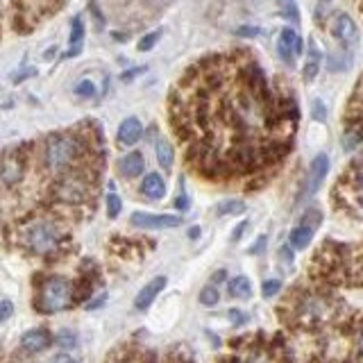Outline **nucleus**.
Segmentation results:
<instances>
[{
    "label": "nucleus",
    "mask_w": 363,
    "mask_h": 363,
    "mask_svg": "<svg viewBox=\"0 0 363 363\" xmlns=\"http://www.w3.org/2000/svg\"><path fill=\"white\" fill-rule=\"evenodd\" d=\"M293 89L275 82L250 50L202 57L170 91V123L198 170L247 173L291 150L298 130Z\"/></svg>",
    "instance_id": "nucleus-1"
},
{
    "label": "nucleus",
    "mask_w": 363,
    "mask_h": 363,
    "mask_svg": "<svg viewBox=\"0 0 363 363\" xmlns=\"http://www.w3.org/2000/svg\"><path fill=\"white\" fill-rule=\"evenodd\" d=\"M86 152V143L79 134H50L43 145V162L52 173H64Z\"/></svg>",
    "instance_id": "nucleus-2"
},
{
    "label": "nucleus",
    "mask_w": 363,
    "mask_h": 363,
    "mask_svg": "<svg viewBox=\"0 0 363 363\" xmlns=\"http://www.w3.org/2000/svg\"><path fill=\"white\" fill-rule=\"evenodd\" d=\"M64 7V0H14V11H11V23L21 32H30L37 28L43 18L55 14Z\"/></svg>",
    "instance_id": "nucleus-3"
},
{
    "label": "nucleus",
    "mask_w": 363,
    "mask_h": 363,
    "mask_svg": "<svg viewBox=\"0 0 363 363\" xmlns=\"http://www.w3.org/2000/svg\"><path fill=\"white\" fill-rule=\"evenodd\" d=\"M71 298H73L71 281L64 277H50L41 289L39 306L45 313H57V311H64L66 306L71 304Z\"/></svg>",
    "instance_id": "nucleus-4"
},
{
    "label": "nucleus",
    "mask_w": 363,
    "mask_h": 363,
    "mask_svg": "<svg viewBox=\"0 0 363 363\" xmlns=\"http://www.w3.org/2000/svg\"><path fill=\"white\" fill-rule=\"evenodd\" d=\"M62 241V230L55 223H32L26 230V243L30 245V250L39 255L52 252V250L60 245Z\"/></svg>",
    "instance_id": "nucleus-5"
},
{
    "label": "nucleus",
    "mask_w": 363,
    "mask_h": 363,
    "mask_svg": "<svg viewBox=\"0 0 363 363\" xmlns=\"http://www.w3.org/2000/svg\"><path fill=\"white\" fill-rule=\"evenodd\" d=\"M55 193H57V198H60L62 202L79 204V202L86 200L89 186H86V182L79 175H66V177H62L60 182H57Z\"/></svg>",
    "instance_id": "nucleus-6"
},
{
    "label": "nucleus",
    "mask_w": 363,
    "mask_h": 363,
    "mask_svg": "<svg viewBox=\"0 0 363 363\" xmlns=\"http://www.w3.org/2000/svg\"><path fill=\"white\" fill-rule=\"evenodd\" d=\"M130 223L134 227H141V230H173V227L182 225L179 216H170V213H145V211H134L130 216Z\"/></svg>",
    "instance_id": "nucleus-7"
},
{
    "label": "nucleus",
    "mask_w": 363,
    "mask_h": 363,
    "mask_svg": "<svg viewBox=\"0 0 363 363\" xmlns=\"http://www.w3.org/2000/svg\"><path fill=\"white\" fill-rule=\"evenodd\" d=\"M277 52H279V57L284 62L293 66L295 57L302 55V39L291 28H284L281 34H279V41H277Z\"/></svg>",
    "instance_id": "nucleus-8"
},
{
    "label": "nucleus",
    "mask_w": 363,
    "mask_h": 363,
    "mask_svg": "<svg viewBox=\"0 0 363 363\" xmlns=\"http://www.w3.org/2000/svg\"><path fill=\"white\" fill-rule=\"evenodd\" d=\"M327 173H329V157L318 155L311 162V168H309V179H306V186H304L306 196H313V193L323 186Z\"/></svg>",
    "instance_id": "nucleus-9"
},
{
    "label": "nucleus",
    "mask_w": 363,
    "mask_h": 363,
    "mask_svg": "<svg viewBox=\"0 0 363 363\" xmlns=\"http://www.w3.org/2000/svg\"><path fill=\"white\" fill-rule=\"evenodd\" d=\"M52 343V336L50 332H45V329H30L21 336V350L28 352V354H37V352H43Z\"/></svg>",
    "instance_id": "nucleus-10"
},
{
    "label": "nucleus",
    "mask_w": 363,
    "mask_h": 363,
    "mask_svg": "<svg viewBox=\"0 0 363 363\" xmlns=\"http://www.w3.org/2000/svg\"><path fill=\"white\" fill-rule=\"evenodd\" d=\"M23 177V164L16 155H9L0 162V184L3 186H14Z\"/></svg>",
    "instance_id": "nucleus-11"
},
{
    "label": "nucleus",
    "mask_w": 363,
    "mask_h": 363,
    "mask_svg": "<svg viewBox=\"0 0 363 363\" xmlns=\"http://www.w3.org/2000/svg\"><path fill=\"white\" fill-rule=\"evenodd\" d=\"M334 37L338 41H343L347 45H354L359 41V30H357V23L352 21L347 14H338L334 18Z\"/></svg>",
    "instance_id": "nucleus-12"
},
{
    "label": "nucleus",
    "mask_w": 363,
    "mask_h": 363,
    "mask_svg": "<svg viewBox=\"0 0 363 363\" xmlns=\"http://www.w3.org/2000/svg\"><path fill=\"white\" fill-rule=\"evenodd\" d=\"M164 286H166V277H155V279H150L145 284V286L139 291V295H136V300H134V306L139 311H143V309H147L152 302H155V298L159 293L164 291Z\"/></svg>",
    "instance_id": "nucleus-13"
},
{
    "label": "nucleus",
    "mask_w": 363,
    "mask_h": 363,
    "mask_svg": "<svg viewBox=\"0 0 363 363\" xmlns=\"http://www.w3.org/2000/svg\"><path fill=\"white\" fill-rule=\"evenodd\" d=\"M145 170V159L141 152H128L121 162H118V173L125 177V179H132V177H139Z\"/></svg>",
    "instance_id": "nucleus-14"
},
{
    "label": "nucleus",
    "mask_w": 363,
    "mask_h": 363,
    "mask_svg": "<svg viewBox=\"0 0 363 363\" xmlns=\"http://www.w3.org/2000/svg\"><path fill=\"white\" fill-rule=\"evenodd\" d=\"M141 136H143V125L139 123V118H125L121 123V128H118V143L121 145H134V143H139L141 141Z\"/></svg>",
    "instance_id": "nucleus-15"
},
{
    "label": "nucleus",
    "mask_w": 363,
    "mask_h": 363,
    "mask_svg": "<svg viewBox=\"0 0 363 363\" xmlns=\"http://www.w3.org/2000/svg\"><path fill=\"white\" fill-rule=\"evenodd\" d=\"M141 193H143L145 198H150V200H162L166 196V182H164V177L159 175V173L145 175L143 184H141Z\"/></svg>",
    "instance_id": "nucleus-16"
},
{
    "label": "nucleus",
    "mask_w": 363,
    "mask_h": 363,
    "mask_svg": "<svg viewBox=\"0 0 363 363\" xmlns=\"http://www.w3.org/2000/svg\"><path fill=\"white\" fill-rule=\"evenodd\" d=\"M311 238H313V227L311 225H300L289 234V243L295 250H304V247H309Z\"/></svg>",
    "instance_id": "nucleus-17"
},
{
    "label": "nucleus",
    "mask_w": 363,
    "mask_h": 363,
    "mask_svg": "<svg viewBox=\"0 0 363 363\" xmlns=\"http://www.w3.org/2000/svg\"><path fill=\"white\" fill-rule=\"evenodd\" d=\"M227 291H230V295L236 300H247L250 295H252V284H250L247 277L238 275V277L230 279V284H227Z\"/></svg>",
    "instance_id": "nucleus-18"
},
{
    "label": "nucleus",
    "mask_w": 363,
    "mask_h": 363,
    "mask_svg": "<svg viewBox=\"0 0 363 363\" xmlns=\"http://www.w3.org/2000/svg\"><path fill=\"white\" fill-rule=\"evenodd\" d=\"M157 162L159 166H162L164 170H170L175 164V150H173V145H170L166 139H159L157 141Z\"/></svg>",
    "instance_id": "nucleus-19"
},
{
    "label": "nucleus",
    "mask_w": 363,
    "mask_h": 363,
    "mask_svg": "<svg viewBox=\"0 0 363 363\" xmlns=\"http://www.w3.org/2000/svg\"><path fill=\"white\" fill-rule=\"evenodd\" d=\"M82 39H84V23H82V16H75L73 26H71V52H66L64 57L77 55L79 45H82Z\"/></svg>",
    "instance_id": "nucleus-20"
},
{
    "label": "nucleus",
    "mask_w": 363,
    "mask_h": 363,
    "mask_svg": "<svg viewBox=\"0 0 363 363\" xmlns=\"http://www.w3.org/2000/svg\"><path fill=\"white\" fill-rule=\"evenodd\" d=\"M309 52H311V57H309V62H306L304 73H302L304 82H311V79L315 77V73H318V66H320V52H318L315 43L311 39H309Z\"/></svg>",
    "instance_id": "nucleus-21"
},
{
    "label": "nucleus",
    "mask_w": 363,
    "mask_h": 363,
    "mask_svg": "<svg viewBox=\"0 0 363 363\" xmlns=\"http://www.w3.org/2000/svg\"><path fill=\"white\" fill-rule=\"evenodd\" d=\"M277 3H279L284 18H289L293 23H300V11H298V5H295V0H277Z\"/></svg>",
    "instance_id": "nucleus-22"
},
{
    "label": "nucleus",
    "mask_w": 363,
    "mask_h": 363,
    "mask_svg": "<svg viewBox=\"0 0 363 363\" xmlns=\"http://www.w3.org/2000/svg\"><path fill=\"white\" fill-rule=\"evenodd\" d=\"M220 302V293H218V289L216 286H204L202 291H200V304H204V306H216Z\"/></svg>",
    "instance_id": "nucleus-23"
},
{
    "label": "nucleus",
    "mask_w": 363,
    "mask_h": 363,
    "mask_svg": "<svg viewBox=\"0 0 363 363\" xmlns=\"http://www.w3.org/2000/svg\"><path fill=\"white\" fill-rule=\"evenodd\" d=\"M218 216H230V213H243L245 211V204L241 200H227L218 204Z\"/></svg>",
    "instance_id": "nucleus-24"
},
{
    "label": "nucleus",
    "mask_w": 363,
    "mask_h": 363,
    "mask_svg": "<svg viewBox=\"0 0 363 363\" xmlns=\"http://www.w3.org/2000/svg\"><path fill=\"white\" fill-rule=\"evenodd\" d=\"M359 143H361V132H359V128H350L343 134V150L345 152H352Z\"/></svg>",
    "instance_id": "nucleus-25"
},
{
    "label": "nucleus",
    "mask_w": 363,
    "mask_h": 363,
    "mask_svg": "<svg viewBox=\"0 0 363 363\" xmlns=\"http://www.w3.org/2000/svg\"><path fill=\"white\" fill-rule=\"evenodd\" d=\"M121 209H123L121 198L116 196V193H109V196H107V213H109V218H118Z\"/></svg>",
    "instance_id": "nucleus-26"
},
{
    "label": "nucleus",
    "mask_w": 363,
    "mask_h": 363,
    "mask_svg": "<svg viewBox=\"0 0 363 363\" xmlns=\"http://www.w3.org/2000/svg\"><path fill=\"white\" fill-rule=\"evenodd\" d=\"M281 291V281L279 279H266L264 281V286H261V295H264L266 300L270 298H275V295Z\"/></svg>",
    "instance_id": "nucleus-27"
},
{
    "label": "nucleus",
    "mask_w": 363,
    "mask_h": 363,
    "mask_svg": "<svg viewBox=\"0 0 363 363\" xmlns=\"http://www.w3.org/2000/svg\"><path fill=\"white\" fill-rule=\"evenodd\" d=\"M75 94L82 96V98H94L96 96V86H94L91 79H82V82L75 86Z\"/></svg>",
    "instance_id": "nucleus-28"
},
{
    "label": "nucleus",
    "mask_w": 363,
    "mask_h": 363,
    "mask_svg": "<svg viewBox=\"0 0 363 363\" xmlns=\"http://www.w3.org/2000/svg\"><path fill=\"white\" fill-rule=\"evenodd\" d=\"M57 343H60L62 347H75V334L73 332H68V329H62L60 334H57Z\"/></svg>",
    "instance_id": "nucleus-29"
},
{
    "label": "nucleus",
    "mask_w": 363,
    "mask_h": 363,
    "mask_svg": "<svg viewBox=\"0 0 363 363\" xmlns=\"http://www.w3.org/2000/svg\"><path fill=\"white\" fill-rule=\"evenodd\" d=\"M159 37H162V32H152V34H147V37H143V39H141V43H139V50H141V52L152 50Z\"/></svg>",
    "instance_id": "nucleus-30"
},
{
    "label": "nucleus",
    "mask_w": 363,
    "mask_h": 363,
    "mask_svg": "<svg viewBox=\"0 0 363 363\" xmlns=\"http://www.w3.org/2000/svg\"><path fill=\"white\" fill-rule=\"evenodd\" d=\"M11 313H14V304H11L9 300H3V302H0V323L9 320Z\"/></svg>",
    "instance_id": "nucleus-31"
},
{
    "label": "nucleus",
    "mask_w": 363,
    "mask_h": 363,
    "mask_svg": "<svg viewBox=\"0 0 363 363\" xmlns=\"http://www.w3.org/2000/svg\"><path fill=\"white\" fill-rule=\"evenodd\" d=\"M313 118H315V121H320V123L327 121V107L323 105L320 100H313Z\"/></svg>",
    "instance_id": "nucleus-32"
},
{
    "label": "nucleus",
    "mask_w": 363,
    "mask_h": 363,
    "mask_svg": "<svg viewBox=\"0 0 363 363\" xmlns=\"http://www.w3.org/2000/svg\"><path fill=\"white\" fill-rule=\"evenodd\" d=\"M238 37H250V39H255L261 34V28H252V26H243V28H238L236 30Z\"/></svg>",
    "instance_id": "nucleus-33"
},
{
    "label": "nucleus",
    "mask_w": 363,
    "mask_h": 363,
    "mask_svg": "<svg viewBox=\"0 0 363 363\" xmlns=\"http://www.w3.org/2000/svg\"><path fill=\"white\" fill-rule=\"evenodd\" d=\"M227 315L232 318V323H234V325H243V323L247 320V315H245L243 311H238V309H230V313H227Z\"/></svg>",
    "instance_id": "nucleus-34"
},
{
    "label": "nucleus",
    "mask_w": 363,
    "mask_h": 363,
    "mask_svg": "<svg viewBox=\"0 0 363 363\" xmlns=\"http://www.w3.org/2000/svg\"><path fill=\"white\" fill-rule=\"evenodd\" d=\"M50 363H77L73 357H68V354H60V357H55Z\"/></svg>",
    "instance_id": "nucleus-35"
},
{
    "label": "nucleus",
    "mask_w": 363,
    "mask_h": 363,
    "mask_svg": "<svg viewBox=\"0 0 363 363\" xmlns=\"http://www.w3.org/2000/svg\"><path fill=\"white\" fill-rule=\"evenodd\" d=\"M264 245H266V236H261L257 247H252V255H261V252H264Z\"/></svg>",
    "instance_id": "nucleus-36"
},
{
    "label": "nucleus",
    "mask_w": 363,
    "mask_h": 363,
    "mask_svg": "<svg viewBox=\"0 0 363 363\" xmlns=\"http://www.w3.org/2000/svg\"><path fill=\"white\" fill-rule=\"evenodd\" d=\"M227 275H225V270H218V272H216V275L211 277V284H216V281H223Z\"/></svg>",
    "instance_id": "nucleus-37"
}]
</instances>
